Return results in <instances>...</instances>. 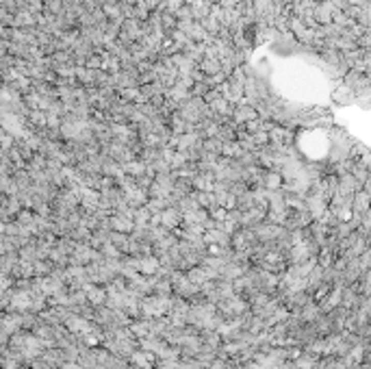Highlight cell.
<instances>
[{"label": "cell", "instance_id": "cell-1", "mask_svg": "<svg viewBox=\"0 0 371 369\" xmlns=\"http://www.w3.org/2000/svg\"><path fill=\"white\" fill-rule=\"evenodd\" d=\"M13 304H15V306H20V308H22V306L27 308V306H29V298H27V296H18V298H15V302H13Z\"/></svg>", "mask_w": 371, "mask_h": 369}]
</instances>
